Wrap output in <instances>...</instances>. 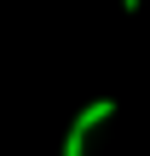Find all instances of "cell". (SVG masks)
Listing matches in <instances>:
<instances>
[{
    "label": "cell",
    "instance_id": "6da1fadb",
    "mask_svg": "<svg viewBox=\"0 0 150 156\" xmlns=\"http://www.w3.org/2000/svg\"><path fill=\"white\" fill-rule=\"evenodd\" d=\"M116 116V98H92L75 122H69V133H64V156H87V139H92V127H104Z\"/></svg>",
    "mask_w": 150,
    "mask_h": 156
},
{
    "label": "cell",
    "instance_id": "7a4b0ae2",
    "mask_svg": "<svg viewBox=\"0 0 150 156\" xmlns=\"http://www.w3.org/2000/svg\"><path fill=\"white\" fill-rule=\"evenodd\" d=\"M121 6H127V12H139V6H145V0H121Z\"/></svg>",
    "mask_w": 150,
    "mask_h": 156
}]
</instances>
